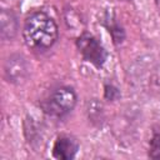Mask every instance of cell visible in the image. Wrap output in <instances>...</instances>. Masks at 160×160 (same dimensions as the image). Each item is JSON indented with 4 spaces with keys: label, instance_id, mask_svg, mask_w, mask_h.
Returning <instances> with one entry per match:
<instances>
[{
    "label": "cell",
    "instance_id": "cell-1",
    "mask_svg": "<svg viewBox=\"0 0 160 160\" xmlns=\"http://www.w3.org/2000/svg\"><path fill=\"white\" fill-rule=\"evenodd\" d=\"M58 25L44 11L31 12L24 21L22 38L25 44L38 51L50 49L58 40Z\"/></svg>",
    "mask_w": 160,
    "mask_h": 160
},
{
    "label": "cell",
    "instance_id": "cell-2",
    "mask_svg": "<svg viewBox=\"0 0 160 160\" xmlns=\"http://www.w3.org/2000/svg\"><path fill=\"white\" fill-rule=\"evenodd\" d=\"M76 101L78 98L72 88L59 86L40 102V106L46 115L55 119H61L74 110Z\"/></svg>",
    "mask_w": 160,
    "mask_h": 160
},
{
    "label": "cell",
    "instance_id": "cell-3",
    "mask_svg": "<svg viewBox=\"0 0 160 160\" xmlns=\"http://www.w3.org/2000/svg\"><path fill=\"white\" fill-rule=\"evenodd\" d=\"M76 48L86 62H90L95 68L100 69L106 61L108 52L100 40L90 32L84 31L76 39Z\"/></svg>",
    "mask_w": 160,
    "mask_h": 160
},
{
    "label": "cell",
    "instance_id": "cell-4",
    "mask_svg": "<svg viewBox=\"0 0 160 160\" xmlns=\"http://www.w3.org/2000/svg\"><path fill=\"white\" fill-rule=\"evenodd\" d=\"M2 72H4V79L9 84L12 85L22 84L30 74L29 61L22 54H11L4 62Z\"/></svg>",
    "mask_w": 160,
    "mask_h": 160
},
{
    "label": "cell",
    "instance_id": "cell-5",
    "mask_svg": "<svg viewBox=\"0 0 160 160\" xmlns=\"http://www.w3.org/2000/svg\"><path fill=\"white\" fill-rule=\"evenodd\" d=\"M79 151V142L71 135H59L52 145V156L59 160H71Z\"/></svg>",
    "mask_w": 160,
    "mask_h": 160
},
{
    "label": "cell",
    "instance_id": "cell-6",
    "mask_svg": "<svg viewBox=\"0 0 160 160\" xmlns=\"http://www.w3.org/2000/svg\"><path fill=\"white\" fill-rule=\"evenodd\" d=\"M102 25L111 35L112 42L115 45H120L125 40V30L120 21L118 20L115 12L112 10H106L102 15Z\"/></svg>",
    "mask_w": 160,
    "mask_h": 160
},
{
    "label": "cell",
    "instance_id": "cell-7",
    "mask_svg": "<svg viewBox=\"0 0 160 160\" xmlns=\"http://www.w3.org/2000/svg\"><path fill=\"white\" fill-rule=\"evenodd\" d=\"M18 32V18L10 9H2L0 14V34L2 40H12Z\"/></svg>",
    "mask_w": 160,
    "mask_h": 160
},
{
    "label": "cell",
    "instance_id": "cell-8",
    "mask_svg": "<svg viewBox=\"0 0 160 160\" xmlns=\"http://www.w3.org/2000/svg\"><path fill=\"white\" fill-rule=\"evenodd\" d=\"M86 112H88V118L91 120L92 124H100V121L104 120L102 105L96 99H91L86 104Z\"/></svg>",
    "mask_w": 160,
    "mask_h": 160
},
{
    "label": "cell",
    "instance_id": "cell-9",
    "mask_svg": "<svg viewBox=\"0 0 160 160\" xmlns=\"http://www.w3.org/2000/svg\"><path fill=\"white\" fill-rule=\"evenodd\" d=\"M148 155L151 159H160V131H154L149 142Z\"/></svg>",
    "mask_w": 160,
    "mask_h": 160
},
{
    "label": "cell",
    "instance_id": "cell-10",
    "mask_svg": "<svg viewBox=\"0 0 160 160\" xmlns=\"http://www.w3.org/2000/svg\"><path fill=\"white\" fill-rule=\"evenodd\" d=\"M104 98L109 101H115L120 98V91L114 84H105L104 85Z\"/></svg>",
    "mask_w": 160,
    "mask_h": 160
},
{
    "label": "cell",
    "instance_id": "cell-11",
    "mask_svg": "<svg viewBox=\"0 0 160 160\" xmlns=\"http://www.w3.org/2000/svg\"><path fill=\"white\" fill-rule=\"evenodd\" d=\"M122 1H129V0H122Z\"/></svg>",
    "mask_w": 160,
    "mask_h": 160
},
{
    "label": "cell",
    "instance_id": "cell-12",
    "mask_svg": "<svg viewBox=\"0 0 160 160\" xmlns=\"http://www.w3.org/2000/svg\"><path fill=\"white\" fill-rule=\"evenodd\" d=\"M156 1H158V2H160V0H156Z\"/></svg>",
    "mask_w": 160,
    "mask_h": 160
}]
</instances>
